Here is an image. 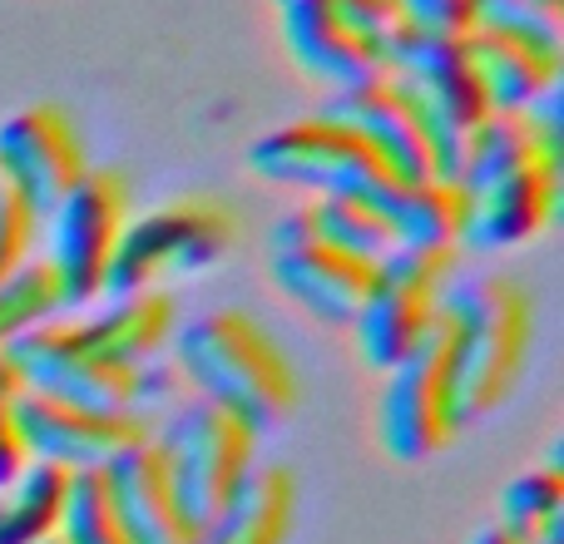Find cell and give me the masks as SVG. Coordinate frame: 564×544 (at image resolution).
I'll return each instance as SVG.
<instances>
[{
    "instance_id": "obj_1",
    "label": "cell",
    "mask_w": 564,
    "mask_h": 544,
    "mask_svg": "<svg viewBox=\"0 0 564 544\" xmlns=\"http://www.w3.org/2000/svg\"><path fill=\"white\" fill-rule=\"evenodd\" d=\"M456 184L470 198L466 243L480 253H506L535 243L555 224L564 154L540 144L525 115H490L460 149Z\"/></svg>"
},
{
    "instance_id": "obj_2",
    "label": "cell",
    "mask_w": 564,
    "mask_h": 544,
    "mask_svg": "<svg viewBox=\"0 0 564 544\" xmlns=\"http://www.w3.org/2000/svg\"><path fill=\"white\" fill-rule=\"evenodd\" d=\"M441 327L451 347L460 426L486 421L510 401L535 351V297L510 272H466L451 278L441 297Z\"/></svg>"
},
{
    "instance_id": "obj_3",
    "label": "cell",
    "mask_w": 564,
    "mask_h": 544,
    "mask_svg": "<svg viewBox=\"0 0 564 544\" xmlns=\"http://www.w3.org/2000/svg\"><path fill=\"white\" fill-rule=\"evenodd\" d=\"M174 371L194 396L268 431L297 406V371L278 337L248 312H204L174 331Z\"/></svg>"
},
{
    "instance_id": "obj_4",
    "label": "cell",
    "mask_w": 564,
    "mask_h": 544,
    "mask_svg": "<svg viewBox=\"0 0 564 544\" xmlns=\"http://www.w3.org/2000/svg\"><path fill=\"white\" fill-rule=\"evenodd\" d=\"M238 243V208L218 194H188L129 218L105 272V297L149 292L164 278H198Z\"/></svg>"
},
{
    "instance_id": "obj_5",
    "label": "cell",
    "mask_w": 564,
    "mask_h": 544,
    "mask_svg": "<svg viewBox=\"0 0 564 544\" xmlns=\"http://www.w3.org/2000/svg\"><path fill=\"white\" fill-rule=\"evenodd\" d=\"M154 446L164 456L169 486H174L194 530L208 525L258 466V426H248L238 411L204 396L178 401L169 426L154 436Z\"/></svg>"
},
{
    "instance_id": "obj_6",
    "label": "cell",
    "mask_w": 564,
    "mask_h": 544,
    "mask_svg": "<svg viewBox=\"0 0 564 544\" xmlns=\"http://www.w3.org/2000/svg\"><path fill=\"white\" fill-rule=\"evenodd\" d=\"M129 218H134L129 178L109 164H89L85 178L40 218V228L50 233L45 268L55 272L65 307H89L105 297V272Z\"/></svg>"
},
{
    "instance_id": "obj_7",
    "label": "cell",
    "mask_w": 564,
    "mask_h": 544,
    "mask_svg": "<svg viewBox=\"0 0 564 544\" xmlns=\"http://www.w3.org/2000/svg\"><path fill=\"white\" fill-rule=\"evenodd\" d=\"M456 278V253L436 248H391L377 263L371 292L351 317L357 351L367 367L391 371L401 357L421 347L441 322V297Z\"/></svg>"
},
{
    "instance_id": "obj_8",
    "label": "cell",
    "mask_w": 564,
    "mask_h": 544,
    "mask_svg": "<svg viewBox=\"0 0 564 544\" xmlns=\"http://www.w3.org/2000/svg\"><path fill=\"white\" fill-rule=\"evenodd\" d=\"M387 75H397L411 89V99L426 109L431 134H436V174L456 178L466 139L496 115L486 99V85H480L476 65L466 55V40L406 30L401 45L387 55Z\"/></svg>"
},
{
    "instance_id": "obj_9",
    "label": "cell",
    "mask_w": 564,
    "mask_h": 544,
    "mask_svg": "<svg viewBox=\"0 0 564 544\" xmlns=\"http://www.w3.org/2000/svg\"><path fill=\"white\" fill-rule=\"evenodd\" d=\"M248 168H253L263 184L307 188L312 198H322V194L377 198L381 188L397 178L377 159V149L361 144L351 129L332 124L327 115H307L282 129H268V134L248 149Z\"/></svg>"
},
{
    "instance_id": "obj_10",
    "label": "cell",
    "mask_w": 564,
    "mask_h": 544,
    "mask_svg": "<svg viewBox=\"0 0 564 544\" xmlns=\"http://www.w3.org/2000/svg\"><path fill=\"white\" fill-rule=\"evenodd\" d=\"M381 377H387L381 401H377L381 450L391 460H401V466H421V460L441 456L460 431L446 327L436 322V331L411 357H401L391 371H381Z\"/></svg>"
},
{
    "instance_id": "obj_11",
    "label": "cell",
    "mask_w": 564,
    "mask_h": 544,
    "mask_svg": "<svg viewBox=\"0 0 564 544\" xmlns=\"http://www.w3.org/2000/svg\"><path fill=\"white\" fill-rule=\"evenodd\" d=\"M10 361H15L25 391L35 396L85 411H115V416H144V367H119V361L99 357L75 331V322L55 317L25 331L10 347Z\"/></svg>"
},
{
    "instance_id": "obj_12",
    "label": "cell",
    "mask_w": 564,
    "mask_h": 544,
    "mask_svg": "<svg viewBox=\"0 0 564 544\" xmlns=\"http://www.w3.org/2000/svg\"><path fill=\"white\" fill-rule=\"evenodd\" d=\"M89 154L59 105H30L0 119V184L15 188L40 218L85 178Z\"/></svg>"
},
{
    "instance_id": "obj_13",
    "label": "cell",
    "mask_w": 564,
    "mask_h": 544,
    "mask_svg": "<svg viewBox=\"0 0 564 544\" xmlns=\"http://www.w3.org/2000/svg\"><path fill=\"white\" fill-rule=\"evenodd\" d=\"M317 115H327L332 124L351 129L361 144L377 149V159L397 178L436 174V134H431V119L397 75H377V79H367V85L337 89V95H327V105H322Z\"/></svg>"
},
{
    "instance_id": "obj_14",
    "label": "cell",
    "mask_w": 564,
    "mask_h": 544,
    "mask_svg": "<svg viewBox=\"0 0 564 544\" xmlns=\"http://www.w3.org/2000/svg\"><path fill=\"white\" fill-rule=\"evenodd\" d=\"M15 431L25 440L30 460L59 466L69 476L79 470H105L115 456L144 446L154 436L144 416H115V411H85V406H65L25 391L15 406Z\"/></svg>"
},
{
    "instance_id": "obj_15",
    "label": "cell",
    "mask_w": 564,
    "mask_h": 544,
    "mask_svg": "<svg viewBox=\"0 0 564 544\" xmlns=\"http://www.w3.org/2000/svg\"><path fill=\"white\" fill-rule=\"evenodd\" d=\"M278 30L288 55L307 79H317L327 95L387 75L381 55L351 30L337 0H278Z\"/></svg>"
},
{
    "instance_id": "obj_16",
    "label": "cell",
    "mask_w": 564,
    "mask_h": 544,
    "mask_svg": "<svg viewBox=\"0 0 564 544\" xmlns=\"http://www.w3.org/2000/svg\"><path fill=\"white\" fill-rule=\"evenodd\" d=\"M273 287L288 302H297L307 317L327 322V327H351V317L361 312L377 278V263H361L351 253H337L327 243H302V248H278L268 258Z\"/></svg>"
},
{
    "instance_id": "obj_17",
    "label": "cell",
    "mask_w": 564,
    "mask_h": 544,
    "mask_svg": "<svg viewBox=\"0 0 564 544\" xmlns=\"http://www.w3.org/2000/svg\"><path fill=\"white\" fill-rule=\"evenodd\" d=\"M99 476H105V490L115 500V515L124 525L129 544H194L198 530L188 525L184 505H178L174 486H169V470L154 436L144 446L115 456Z\"/></svg>"
},
{
    "instance_id": "obj_18",
    "label": "cell",
    "mask_w": 564,
    "mask_h": 544,
    "mask_svg": "<svg viewBox=\"0 0 564 544\" xmlns=\"http://www.w3.org/2000/svg\"><path fill=\"white\" fill-rule=\"evenodd\" d=\"M105 307H95L89 317L75 322V331L99 351V357L119 361V367H149L164 361V351L174 347L178 331V307L169 292H124V297H99Z\"/></svg>"
},
{
    "instance_id": "obj_19",
    "label": "cell",
    "mask_w": 564,
    "mask_h": 544,
    "mask_svg": "<svg viewBox=\"0 0 564 544\" xmlns=\"http://www.w3.org/2000/svg\"><path fill=\"white\" fill-rule=\"evenodd\" d=\"M460 40H466V55L476 65L496 115H525L535 99H545L555 85H564V55H555V50L525 45L516 35L480 25H470Z\"/></svg>"
},
{
    "instance_id": "obj_20",
    "label": "cell",
    "mask_w": 564,
    "mask_h": 544,
    "mask_svg": "<svg viewBox=\"0 0 564 544\" xmlns=\"http://www.w3.org/2000/svg\"><path fill=\"white\" fill-rule=\"evenodd\" d=\"M377 208L387 214L397 248H436L460 253L470 224V198L456 178H391L377 194Z\"/></svg>"
},
{
    "instance_id": "obj_21",
    "label": "cell",
    "mask_w": 564,
    "mask_h": 544,
    "mask_svg": "<svg viewBox=\"0 0 564 544\" xmlns=\"http://www.w3.org/2000/svg\"><path fill=\"white\" fill-rule=\"evenodd\" d=\"M297 525V476L288 466H253V476L234 490L194 544H288Z\"/></svg>"
},
{
    "instance_id": "obj_22",
    "label": "cell",
    "mask_w": 564,
    "mask_h": 544,
    "mask_svg": "<svg viewBox=\"0 0 564 544\" xmlns=\"http://www.w3.org/2000/svg\"><path fill=\"white\" fill-rule=\"evenodd\" d=\"M69 496V470L30 460V470L0 496V544H45L59 530Z\"/></svg>"
},
{
    "instance_id": "obj_23",
    "label": "cell",
    "mask_w": 564,
    "mask_h": 544,
    "mask_svg": "<svg viewBox=\"0 0 564 544\" xmlns=\"http://www.w3.org/2000/svg\"><path fill=\"white\" fill-rule=\"evenodd\" d=\"M307 208H312V233H317V243L337 248V253H351V258H361V263H381V258L397 248L391 224L377 208V198L322 194V198H307Z\"/></svg>"
},
{
    "instance_id": "obj_24",
    "label": "cell",
    "mask_w": 564,
    "mask_h": 544,
    "mask_svg": "<svg viewBox=\"0 0 564 544\" xmlns=\"http://www.w3.org/2000/svg\"><path fill=\"white\" fill-rule=\"evenodd\" d=\"M564 520V476L560 466H535L520 470L506 490H500V510H496V530L516 544H530L535 535H545L550 525Z\"/></svg>"
},
{
    "instance_id": "obj_25",
    "label": "cell",
    "mask_w": 564,
    "mask_h": 544,
    "mask_svg": "<svg viewBox=\"0 0 564 544\" xmlns=\"http://www.w3.org/2000/svg\"><path fill=\"white\" fill-rule=\"evenodd\" d=\"M59 312H69V307H65V292H59L55 272L45 268V258L25 263L15 278L0 282V351H10L25 331L55 322Z\"/></svg>"
},
{
    "instance_id": "obj_26",
    "label": "cell",
    "mask_w": 564,
    "mask_h": 544,
    "mask_svg": "<svg viewBox=\"0 0 564 544\" xmlns=\"http://www.w3.org/2000/svg\"><path fill=\"white\" fill-rule=\"evenodd\" d=\"M55 540L59 544H129L99 470H79V476H69V496H65V510H59Z\"/></svg>"
},
{
    "instance_id": "obj_27",
    "label": "cell",
    "mask_w": 564,
    "mask_h": 544,
    "mask_svg": "<svg viewBox=\"0 0 564 544\" xmlns=\"http://www.w3.org/2000/svg\"><path fill=\"white\" fill-rule=\"evenodd\" d=\"M476 25L564 55V6L560 0H476Z\"/></svg>"
},
{
    "instance_id": "obj_28",
    "label": "cell",
    "mask_w": 564,
    "mask_h": 544,
    "mask_svg": "<svg viewBox=\"0 0 564 544\" xmlns=\"http://www.w3.org/2000/svg\"><path fill=\"white\" fill-rule=\"evenodd\" d=\"M35 238H40V214L15 194V188L0 184V282L15 278L25 263H35Z\"/></svg>"
},
{
    "instance_id": "obj_29",
    "label": "cell",
    "mask_w": 564,
    "mask_h": 544,
    "mask_svg": "<svg viewBox=\"0 0 564 544\" xmlns=\"http://www.w3.org/2000/svg\"><path fill=\"white\" fill-rule=\"evenodd\" d=\"M337 10L351 20V30H357V35L377 50L381 65H387V55L401 45V35L411 30L401 0H337Z\"/></svg>"
},
{
    "instance_id": "obj_30",
    "label": "cell",
    "mask_w": 564,
    "mask_h": 544,
    "mask_svg": "<svg viewBox=\"0 0 564 544\" xmlns=\"http://www.w3.org/2000/svg\"><path fill=\"white\" fill-rule=\"evenodd\" d=\"M401 10L421 35H466L476 25V0H401Z\"/></svg>"
},
{
    "instance_id": "obj_31",
    "label": "cell",
    "mask_w": 564,
    "mask_h": 544,
    "mask_svg": "<svg viewBox=\"0 0 564 544\" xmlns=\"http://www.w3.org/2000/svg\"><path fill=\"white\" fill-rule=\"evenodd\" d=\"M25 470H30V450H25V440H20L15 421H0V496H6Z\"/></svg>"
},
{
    "instance_id": "obj_32",
    "label": "cell",
    "mask_w": 564,
    "mask_h": 544,
    "mask_svg": "<svg viewBox=\"0 0 564 544\" xmlns=\"http://www.w3.org/2000/svg\"><path fill=\"white\" fill-rule=\"evenodd\" d=\"M20 396H25V381H20V371H15V361H10V351H0V421H15Z\"/></svg>"
},
{
    "instance_id": "obj_33",
    "label": "cell",
    "mask_w": 564,
    "mask_h": 544,
    "mask_svg": "<svg viewBox=\"0 0 564 544\" xmlns=\"http://www.w3.org/2000/svg\"><path fill=\"white\" fill-rule=\"evenodd\" d=\"M466 544H516V540H506L496 525H486V530H476V535H470Z\"/></svg>"
},
{
    "instance_id": "obj_34",
    "label": "cell",
    "mask_w": 564,
    "mask_h": 544,
    "mask_svg": "<svg viewBox=\"0 0 564 544\" xmlns=\"http://www.w3.org/2000/svg\"><path fill=\"white\" fill-rule=\"evenodd\" d=\"M45 544H59V540H45Z\"/></svg>"
},
{
    "instance_id": "obj_35",
    "label": "cell",
    "mask_w": 564,
    "mask_h": 544,
    "mask_svg": "<svg viewBox=\"0 0 564 544\" xmlns=\"http://www.w3.org/2000/svg\"><path fill=\"white\" fill-rule=\"evenodd\" d=\"M560 6H564V0H560Z\"/></svg>"
}]
</instances>
